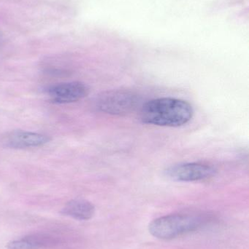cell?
Here are the masks:
<instances>
[{
    "instance_id": "cell-1",
    "label": "cell",
    "mask_w": 249,
    "mask_h": 249,
    "mask_svg": "<svg viewBox=\"0 0 249 249\" xmlns=\"http://www.w3.org/2000/svg\"><path fill=\"white\" fill-rule=\"evenodd\" d=\"M194 109L188 102L174 98H159L143 105L140 118L145 124L164 127H180L188 124Z\"/></svg>"
},
{
    "instance_id": "cell-2",
    "label": "cell",
    "mask_w": 249,
    "mask_h": 249,
    "mask_svg": "<svg viewBox=\"0 0 249 249\" xmlns=\"http://www.w3.org/2000/svg\"><path fill=\"white\" fill-rule=\"evenodd\" d=\"M209 219L206 216L194 215L180 213L167 215L152 221L149 224V231L152 236L158 239H173L200 229L207 223Z\"/></svg>"
},
{
    "instance_id": "cell-3",
    "label": "cell",
    "mask_w": 249,
    "mask_h": 249,
    "mask_svg": "<svg viewBox=\"0 0 249 249\" xmlns=\"http://www.w3.org/2000/svg\"><path fill=\"white\" fill-rule=\"evenodd\" d=\"M137 98L130 90H113L98 96L96 107L101 112L111 115H124L131 112L137 104Z\"/></svg>"
},
{
    "instance_id": "cell-4",
    "label": "cell",
    "mask_w": 249,
    "mask_h": 249,
    "mask_svg": "<svg viewBox=\"0 0 249 249\" xmlns=\"http://www.w3.org/2000/svg\"><path fill=\"white\" fill-rule=\"evenodd\" d=\"M165 175L177 181H196L213 177L216 168L203 162H187L169 167L165 171Z\"/></svg>"
},
{
    "instance_id": "cell-5",
    "label": "cell",
    "mask_w": 249,
    "mask_h": 249,
    "mask_svg": "<svg viewBox=\"0 0 249 249\" xmlns=\"http://www.w3.org/2000/svg\"><path fill=\"white\" fill-rule=\"evenodd\" d=\"M47 94L51 102L59 105L78 102L89 93V88L86 83L79 81L58 83L47 89Z\"/></svg>"
},
{
    "instance_id": "cell-6",
    "label": "cell",
    "mask_w": 249,
    "mask_h": 249,
    "mask_svg": "<svg viewBox=\"0 0 249 249\" xmlns=\"http://www.w3.org/2000/svg\"><path fill=\"white\" fill-rule=\"evenodd\" d=\"M50 141L51 138L46 135L21 130L7 132L0 137L1 146L14 149L38 147L46 144Z\"/></svg>"
},
{
    "instance_id": "cell-7",
    "label": "cell",
    "mask_w": 249,
    "mask_h": 249,
    "mask_svg": "<svg viewBox=\"0 0 249 249\" xmlns=\"http://www.w3.org/2000/svg\"><path fill=\"white\" fill-rule=\"evenodd\" d=\"M61 213L76 220H89L95 216V207L88 200L76 199L67 203L61 210Z\"/></svg>"
},
{
    "instance_id": "cell-8",
    "label": "cell",
    "mask_w": 249,
    "mask_h": 249,
    "mask_svg": "<svg viewBox=\"0 0 249 249\" xmlns=\"http://www.w3.org/2000/svg\"><path fill=\"white\" fill-rule=\"evenodd\" d=\"M52 238L43 234L28 235L20 239L10 241L7 249H44L52 244Z\"/></svg>"
}]
</instances>
